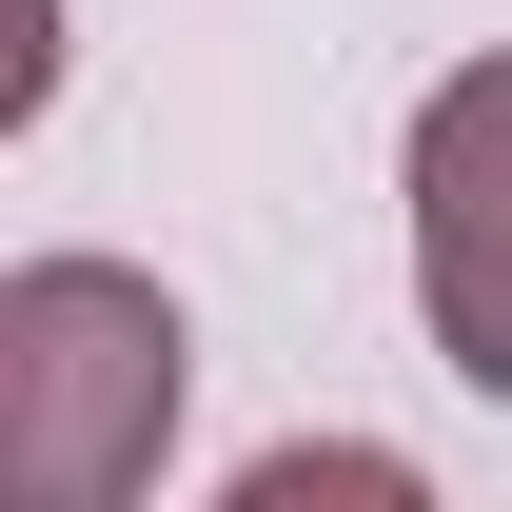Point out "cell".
I'll use <instances>...</instances> for the list:
<instances>
[{
	"label": "cell",
	"instance_id": "obj_1",
	"mask_svg": "<svg viewBox=\"0 0 512 512\" xmlns=\"http://www.w3.org/2000/svg\"><path fill=\"white\" fill-rule=\"evenodd\" d=\"M178 375H197V335H178L158 276L20 256L0 276V493L20 512H119L158 473V434H178Z\"/></svg>",
	"mask_w": 512,
	"mask_h": 512
},
{
	"label": "cell",
	"instance_id": "obj_2",
	"mask_svg": "<svg viewBox=\"0 0 512 512\" xmlns=\"http://www.w3.org/2000/svg\"><path fill=\"white\" fill-rule=\"evenodd\" d=\"M414 316L473 394H512V60L414 99Z\"/></svg>",
	"mask_w": 512,
	"mask_h": 512
}]
</instances>
